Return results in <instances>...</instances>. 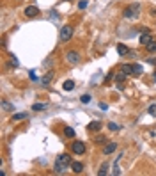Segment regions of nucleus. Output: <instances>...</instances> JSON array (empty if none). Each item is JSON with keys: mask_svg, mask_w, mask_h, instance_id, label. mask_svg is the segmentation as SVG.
Masks as SVG:
<instances>
[{"mask_svg": "<svg viewBox=\"0 0 156 176\" xmlns=\"http://www.w3.org/2000/svg\"><path fill=\"white\" fill-rule=\"evenodd\" d=\"M73 164V160H71V156L68 155V153H62V155H58L55 158V165H53V171H55V174H64L68 169H69V165Z\"/></svg>", "mask_w": 156, "mask_h": 176, "instance_id": "obj_1", "label": "nucleus"}, {"mask_svg": "<svg viewBox=\"0 0 156 176\" xmlns=\"http://www.w3.org/2000/svg\"><path fill=\"white\" fill-rule=\"evenodd\" d=\"M138 13H140V4H131V5H128L124 11H122V14H124V18H136L138 16Z\"/></svg>", "mask_w": 156, "mask_h": 176, "instance_id": "obj_2", "label": "nucleus"}, {"mask_svg": "<svg viewBox=\"0 0 156 176\" xmlns=\"http://www.w3.org/2000/svg\"><path fill=\"white\" fill-rule=\"evenodd\" d=\"M73 30H75V29H73L71 25H64V27L60 29V36H58V38H60V43H66V41H69V39L73 38Z\"/></svg>", "mask_w": 156, "mask_h": 176, "instance_id": "obj_3", "label": "nucleus"}, {"mask_svg": "<svg viewBox=\"0 0 156 176\" xmlns=\"http://www.w3.org/2000/svg\"><path fill=\"white\" fill-rule=\"evenodd\" d=\"M85 144H83V140H75L73 144H71V151L75 153V155H83L85 153Z\"/></svg>", "mask_w": 156, "mask_h": 176, "instance_id": "obj_4", "label": "nucleus"}, {"mask_svg": "<svg viewBox=\"0 0 156 176\" xmlns=\"http://www.w3.org/2000/svg\"><path fill=\"white\" fill-rule=\"evenodd\" d=\"M151 41H153V38H151L149 30H147V29H144V32L140 34V39H138V43H140L142 46H147V45H149Z\"/></svg>", "mask_w": 156, "mask_h": 176, "instance_id": "obj_5", "label": "nucleus"}, {"mask_svg": "<svg viewBox=\"0 0 156 176\" xmlns=\"http://www.w3.org/2000/svg\"><path fill=\"white\" fill-rule=\"evenodd\" d=\"M66 60H68L69 64H76L78 60H80V54H78L76 50H71V52H66Z\"/></svg>", "mask_w": 156, "mask_h": 176, "instance_id": "obj_6", "label": "nucleus"}, {"mask_svg": "<svg viewBox=\"0 0 156 176\" xmlns=\"http://www.w3.org/2000/svg\"><path fill=\"white\" fill-rule=\"evenodd\" d=\"M23 14H25L27 18H36V16L39 14V9L36 7V5H28V7H25Z\"/></svg>", "mask_w": 156, "mask_h": 176, "instance_id": "obj_7", "label": "nucleus"}, {"mask_svg": "<svg viewBox=\"0 0 156 176\" xmlns=\"http://www.w3.org/2000/svg\"><path fill=\"white\" fill-rule=\"evenodd\" d=\"M116 150H117V142H106L105 148H103V153L105 155H112Z\"/></svg>", "mask_w": 156, "mask_h": 176, "instance_id": "obj_8", "label": "nucleus"}, {"mask_svg": "<svg viewBox=\"0 0 156 176\" xmlns=\"http://www.w3.org/2000/svg\"><path fill=\"white\" fill-rule=\"evenodd\" d=\"M117 54H119L121 57H126V55L130 54V48H128L126 45H122V43H119V45H117Z\"/></svg>", "mask_w": 156, "mask_h": 176, "instance_id": "obj_9", "label": "nucleus"}, {"mask_svg": "<svg viewBox=\"0 0 156 176\" xmlns=\"http://www.w3.org/2000/svg\"><path fill=\"white\" fill-rule=\"evenodd\" d=\"M71 169H73L75 174H80V173H83V164L82 162H73L71 164Z\"/></svg>", "mask_w": 156, "mask_h": 176, "instance_id": "obj_10", "label": "nucleus"}, {"mask_svg": "<svg viewBox=\"0 0 156 176\" xmlns=\"http://www.w3.org/2000/svg\"><path fill=\"white\" fill-rule=\"evenodd\" d=\"M87 128L92 130V132H99V130H101V121H91Z\"/></svg>", "mask_w": 156, "mask_h": 176, "instance_id": "obj_11", "label": "nucleus"}, {"mask_svg": "<svg viewBox=\"0 0 156 176\" xmlns=\"http://www.w3.org/2000/svg\"><path fill=\"white\" fill-rule=\"evenodd\" d=\"M144 73V66L142 64H133V75L135 77H140Z\"/></svg>", "mask_w": 156, "mask_h": 176, "instance_id": "obj_12", "label": "nucleus"}, {"mask_svg": "<svg viewBox=\"0 0 156 176\" xmlns=\"http://www.w3.org/2000/svg\"><path fill=\"white\" fill-rule=\"evenodd\" d=\"M121 69H122L126 75H133V64H122Z\"/></svg>", "mask_w": 156, "mask_h": 176, "instance_id": "obj_13", "label": "nucleus"}, {"mask_svg": "<svg viewBox=\"0 0 156 176\" xmlns=\"http://www.w3.org/2000/svg\"><path fill=\"white\" fill-rule=\"evenodd\" d=\"M62 89H64V91H73V89H75V82H73V80H66L64 85H62Z\"/></svg>", "mask_w": 156, "mask_h": 176, "instance_id": "obj_14", "label": "nucleus"}, {"mask_svg": "<svg viewBox=\"0 0 156 176\" xmlns=\"http://www.w3.org/2000/svg\"><path fill=\"white\" fill-rule=\"evenodd\" d=\"M52 78H53V73H52V71H50V73H46V75H44V77L41 78V84H43V85H48V84H50V82H52Z\"/></svg>", "mask_w": 156, "mask_h": 176, "instance_id": "obj_15", "label": "nucleus"}, {"mask_svg": "<svg viewBox=\"0 0 156 176\" xmlns=\"http://www.w3.org/2000/svg\"><path fill=\"white\" fill-rule=\"evenodd\" d=\"M146 50H147L149 54H156V41H154V39H153V41L146 46Z\"/></svg>", "mask_w": 156, "mask_h": 176, "instance_id": "obj_16", "label": "nucleus"}, {"mask_svg": "<svg viewBox=\"0 0 156 176\" xmlns=\"http://www.w3.org/2000/svg\"><path fill=\"white\" fill-rule=\"evenodd\" d=\"M27 117H28L27 112H18V114L13 116V121H21V119H27Z\"/></svg>", "mask_w": 156, "mask_h": 176, "instance_id": "obj_17", "label": "nucleus"}, {"mask_svg": "<svg viewBox=\"0 0 156 176\" xmlns=\"http://www.w3.org/2000/svg\"><path fill=\"white\" fill-rule=\"evenodd\" d=\"M64 135L66 137H75V128H71V126H64Z\"/></svg>", "mask_w": 156, "mask_h": 176, "instance_id": "obj_18", "label": "nucleus"}, {"mask_svg": "<svg viewBox=\"0 0 156 176\" xmlns=\"http://www.w3.org/2000/svg\"><path fill=\"white\" fill-rule=\"evenodd\" d=\"M108 167H110V165H108V164L105 162V164L101 165V169L98 171V174H99V176H105V174H106V173H108Z\"/></svg>", "mask_w": 156, "mask_h": 176, "instance_id": "obj_19", "label": "nucleus"}, {"mask_svg": "<svg viewBox=\"0 0 156 176\" xmlns=\"http://www.w3.org/2000/svg\"><path fill=\"white\" fill-rule=\"evenodd\" d=\"M46 107H48L46 103H34V105H32V110H44Z\"/></svg>", "mask_w": 156, "mask_h": 176, "instance_id": "obj_20", "label": "nucleus"}, {"mask_svg": "<svg viewBox=\"0 0 156 176\" xmlns=\"http://www.w3.org/2000/svg\"><path fill=\"white\" fill-rule=\"evenodd\" d=\"M126 77H128V75H126V73L121 69V73H117V75H116V80H117V82H124V80H126Z\"/></svg>", "mask_w": 156, "mask_h": 176, "instance_id": "obj_21", "label": "nucleus"}, {"mask_svg": "<svg viewBox=\"0 0 156 176\" xmlns=\"http://www.w3.org/2000/svg\"><path fill=\"white\" fill-rule=\"evenodd\" d=\"M108 130H110V132H117V130H121V126H119L117 123H112V121H110V123H108Z\"/></svg>", "mask_w": 156, "mask_h": 176, "instance_id": "obj_22", "label": "nucleus"}, {"mask_svg": "<svg viewBox=\"0 0 156 176\" xmlns=\"http://www.w3.org/2000/svg\"><path fill=\"white\" fill-rule=\"evenodd\" d=\"M80 101H82V103H89V101H91V94H82V96H80Z\"/></svg>", "mask_w": 156, "mask_h": 176, "instance_id": "obj_23", "label": "nucleus"}, {"mask_svg": "<svg viewBox=\"0 0 156 176\" xmlns=\"http://www.w3.org/2000/svg\"><path fill=\"white\" fill-rule=\"evenodd\" d=\"M94 142H96V144H105V142H106V139H105L103 135H98L96 139H94Z\"/></svg>", "mask_w": 156, "mask_h": 176, "instance_id": "obj_24", "label": "nucleus"}, {"mask_svg": "<svg viewBox=\"0 0 156 176\" xmlns=\"http://www.w3.org/2000/svg\"><path fill=\"white\" fill-rule=\"evenodd\" d=\"M147 112L151 114L153 117H156V105H149V109H147Z\"/></svg>", "mask_w": 156, "mask_h": 176, "instance_id": "obj_25", "label": "nucleus"}, {"mask_svg": "<svg viewBox=\"0 0 156 176\" xmlns=\"http://www.w3.org/2000/svg\"><path fill=\"white\" fill-rule=\"evenodd\" d=\"M87 5H89V2H87V0H80V2H78V9H85Z\"/></svg>", "mask_w": 156, "mask_h": 176, "instance_id": "obj_26", "label": "nucleus"}, {"mask_svg": "<svg viewBox=\"0 0 156 176\" xmlns=\"http://www.w3.org/2000/svg\"><path fill=\"white\" fill-rule=\"evenodd\" d=\"M112 78H116V75H114V73H112V71H110V73H108V75H106V77H105V84H106V85H108V82H110V80H112Z\"/></svg>", "mask_w": 156, "mask_h": 176, "instance_id": "obj_27", "label": "nucleus"}, {"mask_svg": "<svg viewBox=\"0 0 156 176\" xmlns=\"http://www.w3.org/2000/svg\"><path fill=\"white\" fill-rule=\"evenodd\" d=\"M117 91H124V84H122V82H117Z\"/></svg>", "mask_w": 156, "mask_h": 176, "instance_id": "obj_28", "label": "nucleus"}, {"mask_svg": "<svg viewBox=\"0 0 156 176\" xmlns=\"http://www.w3.org/2000/svg\"><path fill=\"white\" fill-rule=\"evenodd\" d=\"M2 107H4V109H11V110H13V105H9L7 101H2Z\"/></svg>", "mask_w": 156, "mask_h": 176, "instance_id": "obj_29", "label": "nucleus"}, {"mask_svg": "<svg viewBox=\"0 0 156 176\" xmlns=\"http://www.w3.org/2000/svg\"><path fill=\"white\" fill-rule=\"evenodd\" d=\"M11 64H13V66H18V60H16L14 55H11Z\"/></svg>", "mask_w": 156, "mask_h": 176, "instance_id": "obj_30", "label": "nucleus"}, {"mask_svg": "<svg viewBox=\"0 0 156 176\" xmlns=\"http://www.w3.org/2000/svg\"><path fill=\"white\" fill-rule=\"evenodd\" d=\"M30 78H32V80H38V77H36V73H34V71H30Z\"/></svg>", "mask_w": 156, "mask_h": 176, "instance_id": "obj_31", "label": "nucleus"}, {"mask_svg": "<svg viewBox=\"0 0 156 176\" xmlns=\"http://www.w3.org/2000/svg\"><path fill=\"white\" fill-rule=\"evenodd\" d=\"M153 80H156V73H153Z\"/></svg>", "mask_w": 156, "mask_h": 176, "instance_id": "obj_32", "label": "nucleus"}]
</instances>
